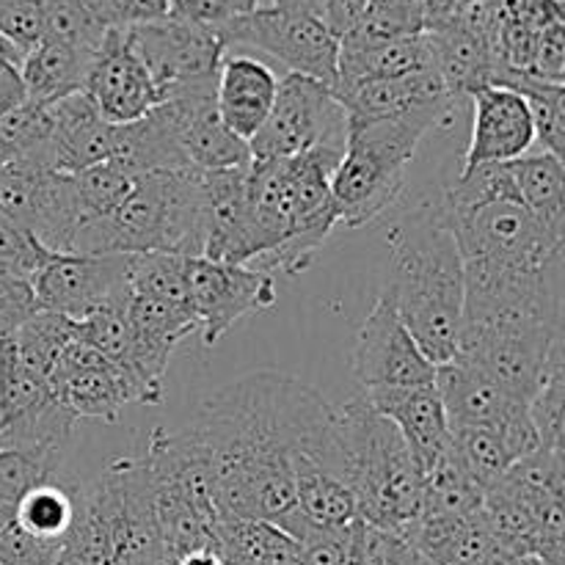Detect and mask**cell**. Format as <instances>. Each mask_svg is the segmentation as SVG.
Wrapping results in <instances>:
<instances>
[{"label":"cell","mask_w":565,"mask_h":565,"mask_svg":"<svg viewBox=\"0 0 565 565\" xmlns=\"http://www.w3.org/2000/svg\"><path fill=\"white\" fill-rule=\"evenodd\" d=\"M9 337L20 362L42 379H50L64 348L77 337V329L75 320L64 318V315L36 312Z\"/></svg>","instance_id":"cell-33"},{"label":"cell","mask_w":565,"mask_h":565,"mask_svg":"<svg viewBox=\"0 0 565 565\" xmlns=\"http://www.w3.org/2000/svg\"><path fill=\"white\" fill-rule=\"evenodd\" d=\"M226 50L246 47L257 58L285 66V75H303L337 88L340 77V39L312 11L287 6H257L246 17L215 31Z\"/></svg>","instance_id":"cell-8"},{"label":"cell","mask_w":565,"mask_h":565,"mask_svg":"<svg viewBox=\"0 0 565 565\" xmlns=\"http://www.w3.org/2000/svg\"><path fill=\"white\" fill-rule=\"evenodd\" d=\"M337 430L359 522L403 535L423 516V472L401 430L362 395L337 408Z\"/></svg>","instance_id":"cell-5"},{"label":"cell","mask_w":565,"mask_h":565,"mask_svg":"<svg viewBox=\"0 0 565 565\" xmlns=\"http://www.w3.org/2000/svg\"><path fill=\"white\" fill-rule=\"evenodd\" d=\"M563 351V329L533 318H489L461 326L452 362L478 370L530 406Z\"/></svg>","instance_id":"cell-7"},{"label":"cell","mask_w":565,"mask_h":565,"mask_svg":"<svg viewBox=\"0 0 565 565\" xmlns=\"http://www.w3.org/2000/svg\"><path fill=\"white\" fill-rule=\"evenodd\" d=\"M530 77L541 83H555L565 86V22L557 20L541 31L539 44H535L533 64H530Z\"/></svg>","instance_id":"cell-45"},{"label":"cell","mask_w":565,"mask_h":565,"mask_svg":"<svg viewBox=\"0 0 565 565\" xmlns=\"http://www.w3.org/2000/svg\"><path fill=\"white\" fill-rule=\"evenodd\" d=\"M345 565H367V557H364V522L353 524V539L351 546H348V557Z\"/></svg>","instance_id":"cell-50"},{"label":"cell","mask_w":565,"mask_h":565,"mask_svg":"<svg viewBox=\"0 0 565 565\" xmlns=\"http://www.w3.org/2000/svg\"><path fill=\"white\" fill-rule=\"evenodd\" d=\"M92 61V50L55 42V39H42L36 47L28 50L20 64L25 99L36 105H50L70 97V94L83 92Z\"/></svg>","instance_id":"cell-25"},{"label":"cell","mask_w":565,"mask_h":565,"mask_svg":"<svg viewBox=\"0 0 565 565\" xmlns=\"http://www.w3.org/2000/svg\"><path fill=\"white\" fill-rule=\"evenodd\" d=\"M72 177H75L77 196H81L86 218H103V215L114 213L130 196L141 174L130 171L119 160H105V163H97Z\"/></svg>","instance_id":"cell-38"},{"label":"cell","mask_w":565,"mask_h":565,"mask_svg":"<svg viewBox=\"0 0 565 565\" xmlns=\"http://www.w3.org/2000/svg\"><path fill=\"white\" fill-rule=\"evenodd\" d=\"M53 0H0V36L28 53L44 39Z\"/></svg>","instance_id":"cell-40"},{"label":"cell","mask_w":565,"mask_h":565,"mask_svg":"<svg viewBox=\"0 0 565 565\" xmlns=\"http://www.w3.org/2000/svg\"><path fill=\"white\" fill-rule=\"evenodd\" d=\"M130 254H50L31 276L39 312L83 320L103 307H121Z\"/></svg>","instance_id":"cell-14"},{"label":"cell","mask_w":565,"mask_h":565,"mask_svg":"<svg viewBox=\"0 0 565 565\" xmlns=\"http://www.w3.org/2000/svg\"><path fill=\"white\" fill-rule=\"evenodd\" d=\"M47 384L55 401L75 419L116 423L121 408L132 403L130 386L119 370L77 337L64 348Z\"/></svg>","instance_id":"cell-17"},{"label":"cell","mask_w":565,"mask_h":565,"mask_svg":"<svg viewBox=\"0 0 565 565\" xmlns=\"http://www.w3.org/2000/svg\"><path fill=\"white\" fill-rule=\"evenodd\" d=\"M257 6L259 0H169V14L218 31L226 22L246 17Z\"/></svg>","instance_id":"cell-44"},{"label":"cell","mask_w":565,"mask_h":565,"mask_svg":"<svg viewBox=\"0 0 565 565\" xmlns=\"http://www.w3.org/2000/svg\"><path fill=\"white\" fill-rule=\"evenodd\" d=\"M379 414H384L406 439L419 472L434 467L450 450V423L434 384L406 390L359 392Z\"/></svg>","instance_id":"cell-23"},{"label":"cell","mask_w":565,"mask_h":565,"mask_svg":"<svg viewBox=\"0 0 565 565\" xmlns=\"http://www.w3.org/2000/svg\"><path fill=\"white\" fill-rule=\"evenodd\" d=\"M22 58H25V53L0 36V116L25 103V86H22L20 77Z\"/></svg>","instance_id":"cell-49"},{"label":"cell","mask_w":565,"mask_h":565,"mask_svg":"<svg viewBox=\"0 0 565 565\" xmlns=\"http://www.w3.org/2000/svg\"><path fill=\"white\" fill-rule=\"evenodd\" d=\"M356 524V522H353ZM353 524L348 527H318V524H303L296 535V565H345L348 546L353 539Z\"/></svg>","instance_id":"cell-43"},{"label":"cell","mask_w":565,"mask_h":565,"mask_svg":"<svg viewBox=\"0 0 565 565\" xmlns=\"http://www.w3.org/2000/svg\"><path fill=\"white\" fill-rule=\"evenodd\" d=\"M563 403H565V362L557 359L546 375L539 395L530 401V419L544 450L563 452Z\"/></svg>","instance_id":"cell-39"},{"label":"cell","mask_w":565,"mask_h":565,"mask_svg":"<svg viewBox=\"0 0 565 565\" xmlns=\"http://www.w3.org/2000/svg\"><path fill=\"white\" fill-rule=\"evenodd\" d=\"M279 81L268 61L226 50L215 81V108L226 130L241 141H252L274 108Z\"/></svg>","instance_id":"cell-22"},{"label":"cell","mask_w":565,"mask_h":565,"mask_svg":"<svg viewBox=\"0 0 565 565\" xmlns=\"http://www.w3.org/2000/svg\"><path fill=\"white\" fill-rule=\"evenodd\" d=\"M177 147L191 169L218 171L237 169L252 160L248 143L226 130L215 108V94H185L166 99Z\"/></svg>","instance_id":"cell-20"},{"label":"cell","mask_w":565,"mask_h":565,"mask_svg":"<svg viewBox=\"0 0 565 565\" xmlns=\"http://www.w3.org/2000/svg\"><path fill=\"white\" fill-rule=\"evenodd\" d=\"M513 191L530 215L552 232L565 237V166L552 152H533L508 163Z\"/></svg>","instance_id":"cell-27"},{"label":"cell","mask_w":565,"mask_h":565,"mask_svg":"<svg viewBox=\"0 0 565 565\" xmlns=\"http://www.w3.org/2000/svg\"><path fill=\"white\" fill-rule=\"evenodd\" d=\"M480 565H505V561H494V563H480Z\"/></svg>","instance_id":"cell-53"},{"label":"cell","mask_w":565,"mask_h":565,"mask_svg":"<svg viewBox=\"0 0 565 565\" xmlns=\"http://www.w3.org/2000/svg\"><path fill=\"white\" fill-rule=\"evenodd\" d=\"M72 491L55 480L36 486L17 502V524L22 533L42 544H61L72 524Z\"/></svg>","instance_id":"cell-36"},{"label":"cell","mask_w":565,"mask_h":565,"mask_svg":"<svg viewBox=\"0 0 565 565\" xmlns=\"http://www.w3.org/2000/svg\"><path fill=\"white\" fill-rule=\"evenodd\" d=\"M185 430L210 458L218 519L268 522L292 539L303 522L298 475L345 480L337 408L315 386L274 370L221 386Z\"/></svg>","instance_id":"cell-1"},{"label":"cell","mask_w":565,"mask_h":565,"mask_svg":"<svg viewBox=\"0 0 565 565\" xmlns=\"http://www.w3.org/2000/svg\"><path fill=\"white\" fill-rule=\"evenodd\" d=\"M483 497L450 450L423 472V516H478Z\"/></svg>","instance_id":"cell-31"},{"label":"cell","mask_w":565,"mask_h":565,"mask_svg":"<svg viewBox=\"0 0 565 565\" xmlns=\"http://www.w3.org/2000/svg\"><path fill=\"white\" fill-rule=\"evenodd\" d=\"M461 105L452 103L386 119L348 116L345 152L331 177L340 224L359 230L379 221L406 188V171L419 141L430 130L450 125Z\"/></svg>","instance_id":"cell-6"},{"label":"cell","mask_w":565,"mask_h":565,"mask_svg":"<svg viewBox=\"0 0 565 565\" xmlns=\"http://www.w3.org/2000/svg\"><path fill=\"white\" fill-rule=\"evenodd\" d=\"M50 160L58 174H81L114 158L119 125L99 116L86 92L50 103Z\"/></svg>","instance_id":"cell-21"},{"label":"cell","mask_w":565,"mask_h":565,"mask_svg":"<svg viewBox=\"0 0 565 565\" xmlns=\"http://www.w3.org/2000/svg\"><path fill=\"white\" fill-rule=\"evenodd\" d=\"M296 502L301 516L318 527H348L359 519L351 486L331 472L298 475Z\"/></svg>","instance_id":"cell-34"},{"label":"cell","mask_w":565,"mask_h":565,"mask_svg":"<svg viewBox=\"0 0 565 565\" xmlns=\"http://www.w3.org/2000/svg\"><path fill=\"white\" fill-rule=\"evenodd\" d=\"M55 475H58V469L50 467V463L25 456L20 450L0 447V500L17 505L28 491L50 483V480H55Z\"/></svg>","instance_id":"cell-41"},{"label":"cell","mask_w":565,"mask_h":565,"mask_svg":"<svg viewBox=\"0 0 565 565\" xmlns=\"http://www.w3.org/2000/svg\"><path fill=\"white\" fill-rule=\"evenodd\" d=\"M185 290L204 348L218 345L221 337L246 315L274 309L279 298L274 276L248 265L213 263L204 257H188Z\"/></svg>","instance_id":"cell-13"},{"label":"cell","mask_w":565,"mask_h":565,"mask_svg":"<svg viewBox=\"0 0 565 565\" xmlns=\"http://www.w3.org/2000/svg\"><path fill=\"white\" fill-rule=\"evenodd\" d=\"M348 110L334 88L303 75H281L274 108L248 141L254 160H287L315 147L345 149Z\"/></svg>","instance_id":"cell-9"},{"label":"cell","mask_w":565,"mask_h":565,"mask_svg":"<svg viewBox=\"0 0 565 565\" xmlns=\"http://www.w3.org/2000/svg\"><path fill=\"white\" fill-rule=\"evenodd\" d=\"M425 31H428L425 0H370L351 31L340 39V50L373 47V44L417 36Z\"/></svg>","instance_id":"cell-29"},{"label":"cell","mask_w":565,"mask_h":565,"mask_svg":"<svg viewBox=\"0 0 565 565\" xmlns=\"http://www.w3.org/2000/svg\"><path fill=\"white\" fill-rule=\"evenodd\" d=\"M384 296L430 364L452 362L463 326V263L439 202L419 204L386 232Z\"/></svg>","instance_id":"cell-3"},{"label":"cell","mask_w":565,"mask_h":565,"mask_svg":"<svg viewBox=\"0 0 565 565\" xmlns=\"http://www.w3.org/2000/svg\"><path fill=\"white\" fill-rule=\"evenodd\" d=\"M472 138L463 154V171L486 163H511L535 143L527 99L505 86H486L472 94Z\"/></svg>","instance_id":"cell-19"},{"label":"cell","mask_w":565,"mask_h":565,"mask_svg":"<svg viewBox=\"0 0 565 565\" xmlns=\"http://www.w3.org/2000/svg\"><path fill=\"white\" fill-rule=\"evenodd\" d=\"M213 544L221 565H296V541L254 519H218Z\"/></svg>","instance_id":"cell-28"},{"label":"cell","mask_w":565,"mask_h":565,"mask_svg":"<svg viewBox=\"0 0 565 565\" xmlns=\"http://www.w3.org/2000/svg\"><path fill=\"white\" fill-rule=\"evenodd\" d=\"M298 199L290 160H254L246 166V254L265 257L296 235Z\"/></svg>","instance_id":"cell-18"},{"label":"cell","mask_w":565,"mask_h":565,"mask_svg":"<svg viewBox=\"0 0 565 565\" xmlns=\"http://www.w3.org/2000/svg\"><path fill=\"white\" fill-rule=\"evenodd\" d=\"M108 28H136L169 14V0H92Z\"/></svg>","instance_id":"cell-47"},{"label":"cell","mask_w":565,"mask_h":565,"mask_svg":"<svg viewBox=\"0 0 565 565\" xmlns=\"http://www.w3.org/2000/svg\"><path fill=\"white\" fill-rule=\"evenodd\" d=\"M439 207L461 252L463 323L533 318L563 329L565 237L524 210L508 163L463 171Z\"/></svg>","instance_id":"cell-2"},{"label":"cell","mask_w":565,"mask_h":565,"mask_svg":"<svg viewBox=\"0 0 565 565\" xmlns=\"http://www.w3.org/2000/svg\"><path fill=\"white\" fill-rule=\"evenodd\" d=\"M497 86L513 88L522 94L533 116L535 141H541L544 152L565 154V86L541 83L530 75H505Z\"/></svg>","instance_id":"cell-35"},{"label":"cell","mask_w":565,"mask_h":565,"mask_svg":"<svg viewBox=\"0 0 565 565\" xmlns=\"http://www.w3.org/2000/svg\"><path fill=\"white\" fill-rule=\"evenodd\" d=\"M351 370L362 392L428 386L436 379V364L419 351L384 292L359 329Z\"/></svg>","instance_id":"cell-15"},{"label":"cell","mask_w":565,"mask_h":565,"mask_svg":"<svg viewBox=\"0 0 565 565\" xmlns=\"http://www.w3.org/2000/svg\"><path fill=\"white\" fill-rule=\"evenodd\" d=\"M364 557L367 565H428L406 539L364 524Z\"/></svg>","instance_id":"cell-48"},{"label":"cell","mask_w":565,"mask_h":565,"mask_svg":"<svg viewBox=\"0 0 565 565\" xmlns=\"http://www.w3.org/2000/svg\"><path fill=\"white\" fill-rule=\"evenodd\" d=\"M127 36L138 58L147 64L163 103L185 94H215L226 47L213 28L166 14L127 28Z\"/></svg>","instance_id":"cell-10"},{"label":"cell","mask_w":565,"mask_h":565,"mask_svg":"<svg viewBox=\"0 0 565 565\" xmlns=\"http://www.w3.org/2000/svg\"><path fill=\"white\" fill-rule=\"evenodd\" d=\"M125 318L130 323L132 334L143 345L154 348L160 353H169V356L185 337L199 331V323L188 303L158 301V298L127 296Z\"/></svg>","instance_id":"cell-30"},{"label":"cell","mask_w":565,"mask_h":565,"mask_svg":"<svg viewBox=\"0 0 565 565\" xmlns=\"http://www.w3.org/2000/svg\"><path fill=\"white\" fill-rule=\"evenodd\" d=\"M207 241L204 171H152L103 218H86L72 254H177L202 257Z\"/></svg>","instance_id":"cell-4"},{"label":"cell","mask_w":565,"mask_h":565,"mask_svg":"<svg viewBox=\"0 0 565 565\" xmlns=\"http://www.w3.org/2000/svg\"><path fill=\"white\" fill-rule=\"evenodd\" d=\"M450 452L483 494L516 463L502 436L489 428H450Z\"/></svg>","instance_id":"cell-32"},{"label":"cell","mask_w":565,"mask_h":565,"mask_svg":"<svg viewBox=\"0 0 565 565\" xmlns=\"http://www.w3.org/2000/svg\"><path fill=\"white\" fill-rule=\"evenodd\" d=\"M425 70H434V55H430L425 33L392 39V42L373 44V47L340 50V77H337L334 92H345V88L370 81H392V77L414 75V72Z\"/></svg>","instance_id":"cell-26"},{"label":"cell","mask_w":565,"mask_h":565,"mask_svg":"<svg viewBox=\"0 0 565 565\" xmlns=\"http://www.w3.org/2000/svg\"><path fill=\"white\" fill-rule=\"evenodd\" d=\"M36 312L31 281L0 270V337H9Z\"/></svg>","instance_id":"cell-46"},{"label":"cell","mask_w":565,"mask_h":565,"mask_svg":"<svg viewBox=\"0 0 565 565\" xmlns=\"http://www.w3.org/2000/svg\"><path fill=\"white\" fill-rule=\"evenodd\" d=\"M337 97L345 105L351 119H386V116H403L414 114V110L467 103L463 97H456L445 86L439 72L434 70L392 77V81L359 83V86L345 88V92H337Z\"/></svg>","instance_id":"cell-24"},{"label":"cell","mask_w":565,"mask_h":565,"mask_svg":"<svg viewBox=\"0 0 565 565\" xmlns=\"http://www.w3.org/2000/svg\"><path fill=\"white\" fill-rule=\"evenodd\" d=\"M83 92L105 121L130 125L163 103L147 64L132 50L127 28H110L94 53Z\"/></svg>","instance_id":"cell-16"},{"label":"cell","mask_w":565,"mask_h":565,"mask_svg":"<svg viewBox=\"0 0 565 565\" xmlns=\"http://www.w3.org/2000/svg\"><path fill=\"white\" fill-rule=\"evenodd\" d=\"M274 6H287V9H303V11H312V14L320 17V3L323 0H270Z\"/></svg>","instance_id":"cell-51"},{"label":"cell","mask_w":565,"mask_h":565,"mask_svg":"<svg viewBox=\"0 0 565 565\" xmlns=\"http://www.w3.org/2000/svg\"><path fill=\"white\" fill-rule=\"evenodd\" d=\"M152 565H180V563L171 561V557H163V561H158V563H152Z\"/></svg>","instance_id":"cell-52"},{"label":"cell","mask_w":565,"mask_h":565,"mask_svg":"<svg viewBox=\"0 0 565 565\" xmlns=\"http://www.w3.org/2000/svg\"><path fill=\"white\" fill-rule=\"evenodd\" d=\"M436 392L445 406L450 428H489L497 430L511 450L513 461L541 450L539 430L530 419L527 403L516 401L511 392L480 375L461 362H447L436 367Z\"/></svg>","instance_id":"cell-12"},{"label":"cell","mask_w":565,"mask_h":565,"mask_svg":"<svg viewBox=\"0 0 565 565\" xmlns=\"http://www.w3.org/2000/svg\"><path fill=\"white\" fill-rule=\"evenodd\" d=\"M0 213L50 254H72L77 230L86 221L75 177L11 163L0 166Z\"/></svg>","instance_id":"cell-11"},{"label":"cell","mask_w":565,"mask_h":565,"mask_svg":"<svg viewBox=\"0 0 565 565\" xmlns=\"http://www.w3.org/2000/svg\"><path fill=\"white\" fill-rule=\"evenodd\" d=\"M185 263L188 257H177V254H130L127 290L130 296L188 303Z\"/></svg>","instance_id":"cell-37"},{"label":"cell","mask_w":565,"mask_h":565,"mask_svg":"<svg viewBox=\"0 0 565 565\" xmlns=\"http://www.w3.org/2000/svg\"><path fill=\"white\" fill-rule=\"evenodd\" d=\"M50 252L39 246L36 237L0 213V270L31 281V276L47 263Z\"/></svg>","instance_id":"cell-42"}]
</instances>
